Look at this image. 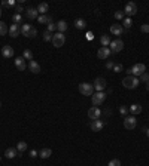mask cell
<instances>
[{"instance_id": "5", "label": "cell", "mask_w": 149, "mask_h": 166, "mask_svg": "<svg viewBox=\"0 0 149 166\" xmlns=\"http://www.w3.org/2000/svg\"><path fill=\"white\" fill-rule=\"evenodd\" d=\"M122 48H124V42L121 40V39H116V40H112L110 42V54H118V52H121L122 51Z\"/></svg>"}, {"instance_id": "33", "label": "cell", "mask_w": 149, "mask_h": 166, "mask_svg": "<svg viewBox=\"0 0 149 166\" xmlns=\"http://www.w3.org/2000/svg\"><path fill=\"white\" fill-rule=\"evenodd\" d=\"M139 82H143V83H148V82H149V74H148V73H143V74L140 76V79H139Z\"/></svg>"}, {"instance_id": "31", "label": "cell", "mask_w": 149, "mask_h": 166, "mask_svg": "<svg viewBox=\"0 0 149 166\" xmlns=\"http://www.w3.org/2000/svg\"><path fill=\"white\" fill-rule=\"evenodd\" d=\"M0 5L5 6V8H15V6H17L15 0H8V2H3V3H0Z\"/></svg>"}, {"instance_id": "20", "label": "cell", "mask_w": 149, "mask_h": 166, "mask_svg": "<svg viewBox=\"0 0 149 166\" xmlns=\"http://www.w3.org/2000/svg\"><path fill=\"white\" fill-rule=\"evenodd\" d=\"M5 156H6L8 159H13L15 156H18V150H17L15 147H11V148H8V150L5 151Z\"/></svg>"}, {"instance_id": "48", "label": "cell", "mask_w": 149, "mask_h": 166, "mask_svg": "<svg viewBox=\"0 0 149 166\" xmlns=\"http://www.w3.org/2000/svg\"><path fill=\"white\" fill-rule=\"evenodd\" d=\"M0 107H2V102H0Z\"/></svg>"}, {"instance_id": "24", "label": "cell", "mask_w": 149, "mask_h": 166, "mask_svg": "<svg viewBox=\"0 0 149 166\" xmlns=\"http://www.w3.org/2000/svg\"><path fill=\"white\" fill-rule=\"evenodd\" d=\"M55 25H57L58 33H63V34H64V31L67 30V22H66V21H60V22H57Z\"/></svg>"}, {"instance_id": "19", "label": "cell", "mask_w": 149, "mask_h": 166, "mask_svg": "<svg viewBox=\"0 0 149 166\" xmlns=\"http://www.w3.org/2000/svg\"><path fill=\"white\" fill-rule=\"evenodd\" d=\"M2 55L5 56V58H12L13 56V49H12L11 46H3V49H2Z\"/></svg>"}, {"instance_id": "26", "label": "cell", "mask_w": 149, "mask_h": 166, "mask_svg": "<svg viewBox=\"0 0 149 166\" xmlns=\"http://www.w3.org/2000/svg\"><path fill=\"white\" fill-rule=\"evenodd\" d=\"M100 43L103 44L104 48H107V46L110 44V37H109L107 34H103V36L100 37Z\"/></svg>"}, {"instance_id": "38", "label": "cell", "mask_w": 149, "mask_h": 166, "mask_svg": "<svg viewBox=\"0 0 149 166\" xmlns=\"http://www.w3.org/2000/svg\"><path fill=\"white\" fill-rule=\"evenodd\" d=\"M140 30H142V33H149V24H143L140 27Z\"/></svg>"}, {"instance_id": "16", "label": "cell", "mask_w": 149, "mask_h": 166, "mask_svg": "<svg viewBox=\"0 0 149 166\" xmlns=\"http://www.w3.org/2000/svg\"><path fill=\"white\" fill-rule=\"evenodd\" d=\"M110 33L114 34V36H122L124 28H122L119 24H114V25H110Z\"/></svg>"}, {"instance_id": "13", "label": "cell", "mask_w": 149, "mask_h": 166, "mask_svg": "<svg viewBox=\"0 0 149 166\" xmlns=\"http://www.w3.org/2000/svg\"><path fill=\"white\" fill-rule=\"evenodd\" d=\"M110 55V49L109 48H100L99 49V52H97V56H99V59H106V58H109Z\"/></svg>"}, {"instance_id": "1", "label": "cell", "mask_w": 149, "mask_h": 166, "mask_svg": "<svg viewBox=\"0 0 149 166\" xmlns=\"http://www.w3.org/2000/svg\"><path fill=\"white\" fill-rule=\"evenodd\" d=\"M127 73L130 74V76H142L143 73H146V65L145 64H134V65L131 67V68H128L127 70Z\"/></svg>"}, {"instance_id": "34", "label": "cell", "mask_w": 149, "mask_h": 166, "mask_svg": "<svg viewBox=\"0 0 149 166\" xmlns=\"http://www.w3.org/2000/svg\"><path fill=\"white\" fill-rule=\"evenodd\" d=\"M131 25H133V21H131V18H125V19H124V27H125V28H130Z\"/></svg>"}, {"instance_id": "14", "label": "cell", "mask_w": 149, "mask_h": 166, "mask_svg": "<svg viewBox=\"0 0 149 166\" xmlns=\"http://www.w3.org/2000/svg\"><path fill=\"white\" fill-rule=\"evenodd\" d=\"M15 67L20 70V71H24L25 68H27V64H25V59H24L23 56H18V58H15Z\"/></svg>"}, {"instance_id": "23", "label": "cell", "mask_w": 149, "mask_h": 166, "mask_svg": "<svg viewBox=\"0 0 149 166\" xmlns=\"http://www.w3.org/2000/svg\"><path fill=\"white\" fill-rule=\"evenodd\" d=\"M51 154H52V150L51 148H43V150L39 151V157L40 159H48V157H51Z\"/></svg>"}, {"instance_id": "25", "label": "cell", "mask_w": 149, "mask_h": 166, "mask_svg": "<svg viewBox=\"0 0 149 166\" xmlns=\"http://www.w3.org/2000/svg\"><path fill=\"white\" fill-rule=\"evenodd\" d=\"M128 110L131 111L133 114H140V113H142V105H139V104H133V105H130Z\"/></svg>"}, {"instance_id": "40", "label": "cell", "mask_w": 149, "mask_h": 166, "mask_svg": "<svg viewBox=\"0 0 149 166\" xmlns=\"http://www.w3.org/2000/svg\"><path fill=\"white\" fill-rule=\"evenodd\" d=\"M15 11H17V13H20V15H21V12H25V11L23 9V6H21L20 3H18V5L15 6Z\"/></svg>"}, {"instance_id": "28", "label": "cell", "mask_w": 149, "mask_h": 166, "mask_svg": "<svg viewBox=\"0 0 149 166\" xmlns=\"http://www.w3.org/2000/svg\"><path fill=\"white\" fill-rule=\"evenodd\" d=\"M12 21H13V24L20 25V24L23 22V15H20V13H15V15L12 16Z\"/></svg>"}, {"instance_id": "29", "label": "cell", "mask_w": 149, "mask_h": 166, "mask_svg": "<svg viewBox=\"0 0 149 166\" xmlns=\"http://www.w3.org/2000/svg\"><path fill=\"white\" fill-rule=\"evenodd\" d=\"M42 36H43V40H45V42H52V37H54V34L51 33V31H48V30H46V31H43V34H42Z\"/></svg>"}, {"instance_id": "35", "label": "cell", "mask_w": 149, "mask_h": 166, "mask_svg": "<svg viewBox=\"0 0 149 166\" xmlns=\"http://www.w3.org/2000/svg\"><path fill=\"white\" fill-rule=\"evenodd\" d=\"M128 108H127L125 105H121V107H119V113H121V114H122V116H127V114H128Z\"/></svg>"}, {"instance_id": "9", "label": "cell", "mask_w": 149, "mask_h": 166, "mask_svg": "<svg viewBox=\"0 0 149 166\" xmlns=\"http://www.w3.org/2000/svg\"><path fill=\"white\" fill-rule=\"evenodd\" d=\"M124 13H127L128 16H133V15H136V13H137V6H136V3H134V2H128V3L125 5Z\"/></svg>"}, {"instance_id": "21", "label": "cell", "mask_w": 149, "mask_h": 166, "mask_svg": "<svg viewBox=\"0 0 149 166\" xmlns=\"http://www.w3.org/2000/svg\"><path fill=\"white\" fill-rule=\"evenodd\" d=\"M36 9H37V12H40V13L46 15V12H48V9H49V5H48L46 2H42V3H39V6H37Z\"/></svg>"}, {"instance_id": "15", "label": "cell", "mask_w": 149, "mask_h": 166, "mask_svg": "<svg viewBox=\"0 0 149 166\" xmlns=\"http://www.w3.org/2000/svg\"><path fill=\"white\" fill-rule=\"evenodd\" d=\"M28 70H30L33 74H39V73H40V65L36 62L35 59H32V61L28 62Z\"/></svg>"}, {"instance_id": "41", "label": "cell", "mask_w": 149, "mask_h": 166, "mask_svg": "<svg viewBox=\"0 0 149 166\" xmlns=\"http://www.w3.org/2000/svg\"><path fill=\"white\" fill-rule=\"evenodd\" d=\"M55 28H57V25H55L54 22H52V24H48V31H51V33H52Z\"/></svg>"}, {"instance_id": "43", "label": "cell", "mask_w": 149, "mask_h": 166, "mask_svg": "<svg viewBox=\"0 0 149 166\" xmlns=\"http://www.w3.org/2000/svg\"><path fill=\"white\" fill-rule=\"evenodd\" d=\"M36 156H37V151H36V150H32V151H30V157H36Z\"/></svg>"}, {"instance_id": "7", "label": "cell", "mask_w": 149, "mask_h": 166, "mask_svg": "<svg viewBox=\"0 0 149 166\" xmlns=\"http://www.w3.org/2000/svg\"><path fill=\"white\" fill-rule=\"evenodd\" d=\"M64 43H66V37H64V34L63 33L54 34V37H52V44H54L55 48H61Z\"/></svg>"}, {"instance_id": "4", "label": "cell", "mask_w": 149, "mask_h": 166, "mask_svg": "<svg viewBox=\"0 0 149 166\" xmlns=\"http://www.w3.org/2000/svg\"><path fill=\"white\" fill-rule=\"evenodd\" d=\"M106 95L107 94H104V92H95V94H92V105L94 107H99V105H102L104 102V100H106Z\"/></svg>"}, {"instance_id": "37", "label": "cell", "mask_w": 149, "mask_h": 166, "mask_svg": "<svg viewBox=\"0 0 149 166\" xmlns=\"http://www.w3.org/2000/svg\"><path fill=\"white\" fill-rule=\"evenodd\" d=\"M114 71H115V73H121V71H122V64H115V65H114Z\"/></svg>"}, {"instance_id": "3", "label": "cell", "mask_w": 149, "mask_h": 166, "mask_svg": "<svg viewBox=\"0 0 149 166\" xmlns=\"http://www.w3.org/2000/svg\"><path fill=\"white\" fill-rule=\"evenodd\" d=\"M139 79H136L134 76H127L124 80H122V86L127 89H136L139 86Z\"/></svg>"}, {"instance_id": "12", "label": "cell", "mask_w": 149, "mask_h": 166, "mask_svg": "<svg viewBox=\"0 0 149 166\" xmlns=\"http://www.w3.org/2000/svg\"><path fill=\"white\" fill-rule=\"evenodd\" d=\"M104 126V123L100 120V119H97V120H92L91 125H90V128H91V131H94V132H99V131H102Z\"/></svg>"}, {"instance_id": "8", "label": "cell", "mask_w": 149, "mask_h": 166, "mask_svg": "<svg viewBox=\"0 0 149 166\" xmlns=\"http://www.w3.org/2000/svg\"><path fill=\"white\" fill-rule=\"evenodd\" d=\"M136 119H134V116H127L125 119H124V128H125L127 131H131V129H134L136 128Z\"/></svg>"}, {"instance_id": "2", "label": "cell", "mask_w": 149, "mask_h": 166, "mask_svg": "<svg viewBox=\"0 0 149 166\" xmlns=\"http://www.w3.org/2000/svg\"><path fill=\"white\" fill-rule=\"evenodd\" d=\"M21 34L25 36V37L33 39V37L37 36V30H36L33 25H30V24H23V27H21Z\"/></svg>"}, {"instance_id": "42", "label": "cell", "mask_w": 149, "mask_h": 166, "mask_svg": "<svg viewBox=\"0 0 149 166\" xmlns=\"http://www.w3.org/2000/svg\"><path fill=\"white\" fill-rule=\"evenodd\" d=\"M114 62L112 61H109V62H106V68H109V70H114Z\"/></svg>"}, {"instance_id": "39", "label": "cell", "mask_w": 149, "mask_h": 166, "mask_svg": "<svg viewBox=\"0 0 149 166\" xmlns=\"http://www.w3.org/2000/svg\"><path fill=\"white\" fill-rule=\"evenodd\" d=\"M122 16H124V12H121V11L115 12V18L116 19H122Z\"/></svg>"}, {"instance_id": "6", "label": "cell", "mask_w": 149, "mask_h": 166, "mask_svg": "<svg viewBox=\"0 0 149 166\" xmlns=\"http://www.w3.org/2000/svg\"><path fill=\"white\" fill-rule=\"evenodd\" d=\"M79 92L82 94V95L90 97V95H92V92H94V86H92L91 83H80L79 85Z\"/></svg>"}, {"instance_id": "36", "label": "cell", "mask_w": 149, "mask_h": 166, "mask_svg": "<svg viewBox=\"0 0 149 166\" xmlns=\"http://www.w3.org/2000/svg\"><path fill=\"white\" fill-rule=\"evenodd\" d=\"M107 166H121V162L118 160V159H114V160H110L109 162V165Z\"/></svg>"}, {"instance_id": "44", "label": "cell", "mask_w": 149, "mask_h": 166, "mask_svg": "<svg viewBox=\"0 0 149 166\" xmlns=\"http://www.w3.org/2000/svg\"><path fill=\"white\" fill-rule=\"evenodd\" d=\"M87 37H88L90 40H91V39H92V33H88V34H87Z\"/></svg>"}, {"instance_id": "45", "label": "cell", "mask_w": 149, "mask_h": 166, "mask_svg": "<svg viewBox=\"0 0 149 166\" xmlns=\"http://www.w3.org/2000/svg\"><path fill=\"white\" fill-rule=\"evenodd\" d=\"M146 89H148V92H149V82L146 83Z\"/></svg>"}, {"instance_id": "18", "label": "cell", "mask_w": 149, "mask_h": 166, "mask_svg": "<svg viewBox=\"0 0 149 166\" xmlns=\"http://www.w3.org/2000/svg\"><path fill=\"white\" fill-rule=\"evenodd\" d=\"M20 33H21V28H20V25H17V24H12L11 28H9V36L15 39V37H17Z\"/></svg>"}, {"instance_id": "22", "label": "cell", "mask_w": 149, "mask_h": 166, "mask_svg": "<svg viewBox=\"0 0 149 166\" xmlns=\"http://www.w3.org/2000/svg\"><path fill=\"white\" fill-rule=\"evenodd\" d=\"M75 27L78 30H84V28H87V22H85V19H82V18H78V19H75Z\"/></svg>"}, {"instance_id": "27", "label": "cell", "mask_w": 149, "mask_h": 166, "mask_svg": "<svg viewBox=\"0 0 149 166\" xmlns=\"http://www.w3.org/2000/svg\"><path fill=\"white\" fill-rule=\"evenodd\" d=\"M17 150H18V153H24V151L27 150V143L20 141V143H18V145H17Z\"/></svg>"}, {"instance_id": "46", "label": "cell", "mask_w": 149, "mask_h": 166, "mask_svg": "<svg viewBox=\"0 0 149 166\" xmlns=\"http://www.w3.org/2000/svg\"><path fill=\"white\" fill-rule=\"evenodd\" d=\"M146 135H148V138H149V129H146Z\"/></svg>"}, {"instance_id": "10", "label": "cell", "mask_w": 149, "mask_h": 166, "mask_svg": "<svg viewBox=\"0 0 149 166\" xmlns=\"http://www.w3.org/2000/svg\"><path fill=\"white\" fill-rule=\"evenodd\" d=\"M92 86H94V89H95L97 92H103V89H106V80H104L103 77H97L94 80Z\"/></svg>"}, {"instance_id": "11", "label": "cell", "mask_w": 149, "mask_h": 166, "mask_svg": "<svg viewBox=\"0 0 149 166\" xmlns=\"http://www.w3.org/2000/svg\"><path fill=\"white\" fill-rule=\"evenodd\" d=\"M100 116H102V110H100L99 107H91V108L88 110V117L92 119V120L100 119Z\"/></svg>"}, {"instance_id": "17", "label": "cell", "mask_w": 149, "mask_h": 166, "mask_svg": "<svg viewBox=\"0 0 149 166\" xmlns=\"http://www.w3.org/2000/svg\"><path fill=\"white\" fill-rule=\"evenodd\" d=\"M25 16L28 18V19H36L37 16H39V12L36 8H28L27 11H25Z\"/></svg>"}, {"instance_id": "32", "label": "cell", "mask_w": 149, "mask_h": 166, "mask_svg": "<svg viewBox=\"0 0 149 166\" xmlns=\"http://www.w3.org/2000/svg\"><path fill=\"white\" fill-rule=\"evenodd\" d=\"M23 58L24 59H30V61H32V59H33V54H32V51L25 49V51L23 52Z\"/></svg>"}, {"instance_id": "30", "label": "cell", "mask_w": 149, "mask_h": 166, "mask_svg": "<svg viewBox=\"0 0 149 166\" xmlns=\"http://www.w3.org/2000/svg\"><path fill=\"white\" fill-rule=\"evenodd\" d=\"M6 33H9V28L6 27V24H5V22L0 21V36H5Z\"/></svg>"}, {"instance_id": "47", "label": "cell", "mask_w": 149, "mask_h": 166, "mask_svg": "<svg viewBox=\"0 0 149 166\" xmlns=\"http://www.w3.org/2000/svg\"><path fill=\"white\" fill-rule=\"evenodd\" d=\"M0 16H2V5H0Z\"/></svg>"}]
</instances>
